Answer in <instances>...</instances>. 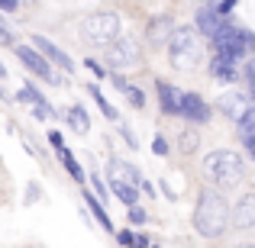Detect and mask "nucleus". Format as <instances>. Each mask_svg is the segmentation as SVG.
<instances>
[{"instance_id": "obj_38", "label": "nucleus", "mask_w": 255, "mask_h": 248, "mask_svg": "<svg viewBox=\"0 0 255 248\" xmlns=\"http://www.w3.org/2000/svg\"><path fill=\"white\" fill-rule=\"evenodd\" d=\"M132 248H149V239H145V236H136V242H132Z\"/></svg>"}, {"instance_id": "obj_20", "label": "nucleus", "mask_w": 255, "mask_h": 248, "mask_svg": "<svg viewBox=\"0 0 255 248\" xmlns=\"http://www.w3.org/2000/svg\"><path fill=\"white\" fill-rule=\"evenodd\" d=\"M239 139H243L246 149H252V145H255V103L249 106V113L239 119Z\"/></svg>"}, {"instance_id": "obj_18", "label": "nucleus", "mask_w": 255, "mask_h": 248, "mask_svg": "<svg viewBox=\"0 0 255 248\" xmlns=\"http://www.w3.org/2000/svg\"><path fill=\"white\" fill-rule=\"evenodd\" d=\"M55 152H58V162L65 165V171H68L71 177H75V184H84V180H87V174H84L81 162H78V158L71 155V149H65V145H62V149H55Z\"/></svg>"}, {"instance_id": "obj_8", "label": "nucleus", "mask_w": 255, "mask_h": 248, "mask_svg": "<svg viewBox=\"0 0 255 248\" xmlns=\"http://www.w3.org/2000/svg\"><path fill=\"white\" fill-rule=\"evenodd\" d=\"M16 58H19V62H23V65H26V68H29V71H32L36 78H42V81H49L52 87H58V84H62V78H58L55 71H52V65L45 62V58L39 55L36 49H29V45H16Z\"/></svg>"}, {"instance_id": "obj_19", "label": "nucleus", "mask_w": 255, "mask_h": 248, "mask_svg": "<svg viewBox=\"0 0 255 248\" xmlns=\"http://www.w3.org/2000/svg\"><path fill=\"white\" fill-rule=\"evenodd\" d=\"M84 203H87V210L94 213V219L100 223V229H104V232H117V229H113V219L107 216V206H100V200L94 197V193H84Z\"/></svg>"}, {"instance_id": "obj_10", "label": "nucleus", "mask_w": 255, "mask_h": 248, "mask_svg": "<svg viewBox=\"0 0 255 248\" xmlns=\"http://www.w3.org/2000/svg\"><path fill=\"white\" fill-rule=\"evenodd\" d=\"M233 229H255V193H243L230 213Z\"/></svg>"}, {"instance_id": "obj_2", "label": "nucleus", "mask_w": 255, "mask_h": 248, "mask_svg": "<svg viewBox=\"0 0 255 248\" xmlns=\"http://www.w3.org/2000/svg\"><path fill=\"white\" fill-rule=\"evenodd\" d=\"M243 177H246V165L236 152L217 149L204 158V180H207L210 190H217V193L233 190V187L243 184Z\"/></svg>"}, {"instance_id": "obj_9", "label": "nucleus", "mask_w": 255, "mask_h": 248, "mask_svg": "<svg viewBox=\"0 0 255 248\" xmlns=\"http://www.w3.org/2000/svg\"><path fill=\"white\" fill-rule=\"evenodd\" d=\"M194 23H197V36H204V39H213L220 29H223V23L226 19L217 13V3H204V6H197V16H194Z\"/></svg>"}, {"instance_id": "obj_31", "label": "nucleus", "mask_w": 255, "mask_h": 248, "mask_svg": "<svg viewBox=\"0 0 255 248\" xmlns=\"http://www.w3.org/2000/svg\"><path fill=\"white\" fill-rule=\"evenodd\" d=\"M117 242H120V245H126V248H132V242H136V236H132L129 229H120V232H117Z\"/></svg>"}, {"instance_id": "obj_22", "label": "nucleus", "mask_w": 255, "mask_h": 248, "mask_svg": "<svg viewBox=\"0 0 255 248\" xmlns=\"http://www.w3.org/2000/svg\"><path fill=\"white\" fill-rule=\"evenodd\" d=\"M16 100H26V103H32V106H45V110H52V103L32 84H23V87H19V90H16Z\"/></svg>"}, {"instance_id": "obj_23", "label": "nucleus", "mask_w": 255, "mask_h": 248, "mask_svg": "<svg viewBox=\"0 0 255 248\" xmlns=\"http://www.w3.org/2000/svg\"><path fill=\"white\" fill-rule=\"evenodd\" d=\"M87 93H91V100L100 106V113H104L107 119H117V110H113V106H110V100H107L104 93H100V87H97V84H91V87H87Z\"/></svg>"}, {"instance_id": "obj_35", "label": "nucleus", "mask_w": 255, "mask_h": 248, "mask_svg": "<svg viewBox=\"0 0 255 248\" xmlns=\"http://www.w3.org/2000/svg\"><path fill=\"white\" fill-rule=\"evenodd\" d=\"M0 10H6V13H16V10H19V3H13V0H3V3H0Z\"/></svg>"}, {"instance_id": "obj_3", "label": "nucleus", "mask_w": 255, "mask_h": 248, "mask_svg": "<svg viewBox=\"0 0 255 248\" xmlns=\"http://www.w3.org/2000/svg\"><path fill=\"white\" fill-rule=\"evenodd\" d=\"M210 42H213V58H223V62H230V65H239L246 55L255 52V32L243 29V26H236V23L226 19L223 29H220Z\"/></svg>"}, {"instance_id": "obj_5", "label": "nucleus", "mask_w": 255, "mask_h": 248, "mask_svg": "<svg viewBox=\"0 0 255 248\" xmlns=\"http://www.w3.org/2000/svg\"><path fill=\"white\" fill-rule=\"evenodd\" d=\"M81 36L91 45H110L120 39V16L113 10H97L91 16H84L81 23Z\"/></svg>"}, {"instance_id": "obj_37", "label": "nucleus", "mask_w": 255, "mask_h": 248, "mask_svg": "<svg viewBox=\"0 0 255 248\" xmlns=\"http://www.w3.org/2000/svg\"><path fill=\"white\" fill-rule=\"evenodd\" d=\"M10 29H6V26H0V45H6V42H10Z\"/></svg>"}, {"instance_id": "obj_42", "label": "nucleus", "mask_w": 255, "mask_h": 248, "mask_svg": "<svg viewBox=\"0 0 255 248\" xmlns=\"http://www.w3.org/2000/svg\"><path fill=\"white\" fill-rule=\"evenodd\" d=\"M152 248H162V245H152Z\"/></svg>"}, {"instance_id": "obj_15", "label": "nucleus", "mask_w": 255, "mask_h": 248, "mask_svg": "<svg viewBox=\"0 0 255 248\" xmlns=\"http://www.w3.org/2000/svg\"><path fill=\"white\" fill-rule=\"evenodd\" d=\"M155 90H158V106H162L165 116H178V87H171L168 81H155Z\"/></svg>"}, {"instance_id": "obj_41", "label": "nucleus", "mask_w": 255, "mask_h": 248, "mask_svg": "<svg viewBox=\"0 0 255 248\" xmlns=\"http://www.w3.org/2000/svg\"><path fill=\"white\" fill-rule=\"evenodd\" d=\"M0 75H6V71H3V65H0Z\"/></svg>"}, {"instance_id": "obj_34", "label": "nucleus", "mask_w": 255, "mask_h": 248, "mask_svg": "<svg viewBox=\"0 0 255 248\" xmlns=\"http://www.w3.org/2000/svg\"><path fill=\"white\" fill-rule=\"evenodd\" d=\"M39 200V184H29V190H26V203H36Z\"/></svg>"}, {"instance_id": "obj_28", "label": "nucleus", "mask_w": 255, "mask_h": 248, "mask_svg": "<svg viewBox=\"0 0 255 248\" xmlns=\"http://www.w3.org/2000/svg\"><path fill=\"white\" fill-rule=\"evenodd\" d=\"M152 152H155L158 158H165V155H168V139H165V136H155V139H152Z\"/></svg>"}, {"instance_id": "obj_36", "label": "nucleus", "mask_w": 255, "mask_h": 248, "mask_svg": "<svg viewBox=\"0 0 255 248\" xmlns=\"http://www.w3.org/2000/svg\"><path fill=\"white\" fill-rule=\"evenodd\" d=\"M49 142H52V145H55V149H62V136H58V132H55V129H49Z\"/></svg>"}, {"instance_id": "obj_26", "label": "nucleus", "mask_w": 255, "mask_h": 248, "mask_svg": "<svg viewBox=\"0 0 255 248\" xmlns=\"http://www.w3.org/2000/svg\"><path fill=\"white\" fill-rule=\"evenodd\" d=\"M123 93H126V97H129V103L136 106V110H142V106H145V93L139 90V87H132V84H129V87H126Z\"/></svg>"}, {"instance_id": "obj_33", "label": "nucleus", "mask_w": 255, "mask_h": 248, "mask_svg": "<svg viewBox=\"0 0 255 248\" xmlns=\"http://www.w3.org/2000/svg\"><path fill=\"white\" fill-rule=\"evenodd\" d=\"M120 136L126 139V145H129V149H136V136H132V129H129V126H120Z\"/></svg>"}, {"instance_id": "obj_4", "label": "nucleus", "mask_w": 255, "mask_h": 248, "mask_svg": "<svg viewBox=\"0 0 255 248\" xmlns=\"http://www.w3.org/2000/svg\"><path fill=\"white\" fill-rule=\"evenodd\" d=\"M165 49H168V62L174 71H194L204 58V39L191 26H181V29H174Z\"/></svg>"}, {"instance_id": "obj_24", "label": "nucleus", "mask_w": 255, "mask_h": 248, "mask_svg": "<svg viewBox=\"0 0 255 248\" xmlns=\"http://www.w3.org/2000/svg\"><path fill=\"white\" fill-rule=\"evenodd\" d=\"M197 145H200V139H197V132H194V129L181 132V139H178V149L184 152V155H194V152H197Z\"/></svg>"}, {"instance_id": "obj_29", "label": "nucleus", "mask_w": 255, "mask_h": 248, "mask_svg": "<svg viewBox=\"0 0 255 248\" xmlns=\"http://www.w3.org/2000/svg\"><path fill=\"white\" fill-rule=\"evenodd\" d=\"M126 216H129V223H136V226H142L145 219H149V216H145V210H142V206H132V210H126Z\"/></svg>"}, {"instance_id": "obj_39", "label": "nucleus", "mask_w": 255, "mask_h": 248, "mask_svg": "<svg viewBox=\"0 0 255 248\" xmlns=\"http://www.w3.org/2000/svg\"><path fill=\"white\" fill-rule=\"evenodd\" d=\"M139 187H142V190H145V193H149V197H152V200H155V187H152V184H149V180H142V184H139Z\"/></svg>"}, {"instance_id": "obj_13", "label": "nucleus", "mask_w": 255, "mask_h": 248, "mask_svg": "<svg viewBox=\"0 0 255 248\" xmlns=\"http://www.w3.org/2000/svg\"><path fill=\"white\" fill-rule=\"evenodd\" d=\"M174 19L171 16H155L149 19V29H145V39H149V45H155V49H162V45H168V39L174 36Z\"/></svg>"}, {"instance_id": "obj_6", "label": "nucleus", "mask_w": 255, "mask_h": 248, "mask_svg": "<svg viewBox=\"0 0 255 248\" xmlns=\"http://www.w3.org/2000/svg\"><path fill=\"white\" fill-rule=\"evenodd\" d=\"M104 62H107V68H113V71L136 68V65L142 62V49H139V42H136V39H129V36L123 39V36H120L117 42H110V45H107Z\"/></svg>"}, {"instance_id": "obj_16", "label": "nucleus", "mask_w": 255, "mask_h": 248, "mask_svg": "<svg viewBox=\"0 0 255 248\" xmlns=\"http://www.w3.org/2000/svg\"><path fill=\"white\" fill-rule=\"evenodd\" d=\"M110 190H113V197H117L126 210H132V206L139 203V187L126 184V180H110Z\"/></svg>"}, {"instance_id": "obj_7", "label": "nucleus", "mask_w": 255, "mask_h": 248, "mask_svg": "<svg viewBox=\"0 0 255 248\" xmlns=\"http://www.w3.org/2000/svg\"><path fill=\"white\" fill-rule=\"evenodd\" d=\"M178 116L187 119V123L207 126L210 123V103H207L200 93H181L178 97Z\"/></svg>"}, {"instance_id": "obj_14", "label": "nucleus", "mask_w": 255, "mask_h": 248, "mask_svg": "<svg viewBox=\"0 0 255 248\" xmlns=\"http://www.w3.org/2000/svg\"><path fill=\"white\" fill-rule=\"evenodd\" d=\"M107 177H110V180H126V184H132V187L142 184L139 167L129 165V162H123V158H110V162H107Z\"/></svg>"}, {"instance_id": "obj_27", "label": "nucleus", "mask_w": 255, "mask_h": 248, "mask_svg": "<svg viewBox=\"0 0 255 248\" xmlns=\"http://www.w3.org/2000/svg\"><path fill=\"white\" fill-rule=\"evenodd\" d=\"M243 78H246V84H249V90H252V97H255V58H249V62H246Z\"/></svg>"}, {"instance_id": "obj_12", "label": "nucleus", "mask_w": 255, "mask_h": 248, "mask_svg": "<svg viewBox=\"0 0 255 248\" xmlns=\"http://www.w3.org/2000/svg\"><path fill=\"white\" fill-rule=\"evenodd\" d=\"M32 45H36V52L45 58V62H52V65H58L62 71H75V62H71L68 55H65L62 49H58L55 42H49L45 36H32Z\"/></svg>"}, {"instance_id": "obj_17", "label": "nucleus", "mask_w": 255, "mask_h": 248, "mask_svg": "<svg viewBox=\"0 0 255 248\" xmlns=\"http://www.w3.org/2000/svg\"><path fill=\"white\" fill-rule=\"evenodd\" d=\"M210 78L217 84H233L239 78V68L230 65V62H223V58H213V62H210Z\"/></svg>"}, {"instance_id": "obj_40", "label": "nucleus", "mask_w": 255, "mask_h": 248, "mask_svg": "<svg viewBox=\"0 0 255 248\" xmlns=\"http://www.w3.org/2000/svg\"><path fill=\"white\" fill-rule=\"evenodd\" d=\"M236 248H255V245H236Z\"/></svg>"}, {"instance_id": "obj_1", "label": "nucleus", "mask_w": 255, "mask_h": 248, "mask_svg": "<svg viewBox=\"0 0 255 248\" xmlns=\"http://www.w3.org/2000/svg\"><path fill=\"white\" fill-rule=\"evenodd\" d=\"M191 223L200 239H220L230 229V203H226V197L210 190V187H204L197 193V206H194Z\"/></svg>"}, {"instance_id": "obj_21", "label": "nucleus", "mask_w": 255, "mask_h": 248, "mask_svg": "<svg viewBox=\"0 0 255 248\" xmlns=\"http://www.w3.org/2000/svg\"><path fill=\"white\" fill-rule=\"evenodd\" d=\"M68 123H71V129H75L78 136H84V132L91 129V119H87V113H84L81 103H75V106L68 110Z\"/></svg>"}, {"instance_id": "obj_30", "label": "nucleus", "mask_w": 255, "mask_h": 248, "mask_svg": "<svg viewBox=\"0 0 255 248\" xmlns=\"http://www.w3.org/2000/svg\"><path fill=\"white\" fill-rule=\"evenodd\" d=\"M84 65H87V68H91V71H94V75H97V78H100V81H104V78H110V75H107V68H104V65H100V62H94V58H87V62H84Z\"/></svg>"}, {"instance_id": "obj_11", "label": "nucleus", "mask_w": 255, "mask_h": 248, "mask_svg": "<svg viewBox=\"0 0 255 248\" xmlns=\"http://www.w3.org/2000/svg\"><path fill=\"white\" fill-rule=\"evenodd\" d=\"M249 106H252V100L246 97V93H239V90H230V93H223V97L217 100V110L223 113V116H230L233 123H239V119L249 113Z\"/></svg>"}, {"instance_id": "obj_25", "label": "nucleus", "mask_w": 255, "mask_h": 248, "mask_svg": "<svg viewBox=\"0 0 255 248\" xmlns=\"http://www.w3.org/2000/svg\"><path fill=\"white\" fill-rule=\"evenodd\" d=\"M87 177H91V184H94V197L100 200V206H104V203H107V197H110V190H107V184L100 180V174H97V171H94V174H87Z\"/></svg>"}, {"instance_id": "obj_32", "label": "nucleus", "mask_w": 255, "mask_h": 248, "mask_svg": "<svg viewBox=\"0 0 255 248\" xmlns=\"http://www.w3.org/2000/svg\"><path fill=\"white\" fill-rule=\"evenodd\" d=\"M233 10H236V0H223V3H217V13H220V16H223V19L230 16Z\"/></svg>"}]
</instances>
